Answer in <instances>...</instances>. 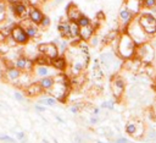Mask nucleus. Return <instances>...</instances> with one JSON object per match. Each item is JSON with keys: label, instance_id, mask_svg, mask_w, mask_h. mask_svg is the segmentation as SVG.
Segmentation results:
<instances>
[{"label": "nucleus", "instance_id": "1", "mask_svg": "<svg viewBox=\"0 0 156 143\" xmlns=\"http://www.w3.org/2000/svg\"><path fill=\"white\" fill-rule=\"evenodd\" d=\"M137 44L127 34L121 33L118 37V45H117V56L122 60H129L135 58L137 53Z\"/></svg>", "mask_w": 156, "mask_h": 143}, {"label": "nucleus", "instance_id": "2", "mask_svg": "<svg viewBox=\"0 0 156 143\" xmlns=\"http://www.w3.org/2000/svg\"><path fill=\"white\" fill-rule=\"evenodd\" d=\"M126 33L135 42L137 45L148 43L149 39H150V37L145 33V31L143 30V27L140 26V23H139L137 17L129 23V26L127 27V30H126Z\"/></svg>", "mask_w": 156, "mask_h": 143}, {"label": "nucleus", "instance_id": "3", "mask_svg": "<svg viewBox=\"0 0 156 143\" xmlns=\"http://www.w3.org/2000/svg\"><path fill=\"white\" fill-rule=\"evenodd\" d=\"M140 26L143 27V30L145 33L151 38L156 36V17L150 12V11H143L137 16Z\"/></svg>", "mask_w": 156, "mask_h": 143}, {"label": "nucleus", "instance_id": "4", "mask_svg": "<svg viewBox=\"0 0 156 143\" xmlns=\"http://www.w3.org/2000/svg\"><path fill=\"white\" fill-rule=\"evenodd\" d=\"M155 48L152 47L151 43H144L137 47V53H135V58H138L144 65H150L155 60Z\"/></svg>", "mask_w": 156, "mask_h": 143}, {"label": "nucleus", "instance_id": "5", "mask_svg": "<svg viewBox=\"0 0 156 143\" xmlns=\"http://www.w3.org/2000/svg\"><path fill=\"white\" fill-rule=\"evenodd\" d=\"M9 10L11 12V16L15 18L26 20L29 16V8L26 3L21 2V0H11L9 3Z\"/></svg>", "mask_w": 156, "mask_h": 143}, {"label": "nucleus", "instance_id": "6", "mask_svg": "<svg viewBox=\"0 0 156 143\" xmlns=\"http://www.w3.org/2000/svg\"><path fill=\"white\" fill-rule=\"evenodd\" d=\"M126 87H127V82L122 75H118V73L112 75V77H111V92H112V96H113L116 102H118L119 98L123 96L124 91H126Z\"/></svg>", "mask_w": 156, "mask_h": 143}, {"label": "nucleus", "instance_id": "7", "mask_svg": "<svg viewBox=\"0 0 156 143\" xmlns=\"http://www.w3.org/2000/svg\"><path fill=\"white\" fill-rule=\"evenodd\" d=\"M134 18H135V16L126 6H122L118 11V32L126 33L127 27Z\"/></svg>", "mask_w": 156, "mask_h": 143}, {"label": "nucleus", "instance_id": "8", "mask_svg": "<svg viewBox=\"0 0 156 143\" xmlns=\"http://www.w3.org/2000/svg\"><path fill=\"white\" fill-rule=\"evenodd\" d=\"M10 37H11V38L15 41V43L18 44V45H26V44H28L29 41H30L29 37H28V34L26 33V30H24V28H23L20 23H16V24L14 26Z\"/></svg>", "mask_w": 156, "mask_h": 143}, {"label": "nucleus", "instance_id": "9", "mask_svg": "<svg viewBox=\"0 0 156 143\" xmlns=\"http://www.w3.org/2000/svg\"><path fill=\"white\" fill-rule=\"evenodd\" d=\"M57 73L59 71H56L53 66H45V65H34L32 71V75L34 77H38L39 80L48 76H56Z\"/></svg>", "mask_w": 156, "mask_h": 143}, {"label": "nucleus", "instance_id": "10", "mask_svg": "<svg viewBox=\"0 0 156 143\" xmlns=\"http://www.w3.org/2000/svg\"><path fill=\"white\" fill-rule=\"evenodd\" d=\"M38 54H44L53 60L60 55V51H59L57 45H55L54 43H44V44L38 45Z\"/></svg>", "mask_w": 156, "mask_h": 143}, {"label": "nucleus", "instance_id": "11", "mask_svg": "<svg viewBox=\"0 0 156 143\" xmlns=\"http://www.w3.org/2000/svg\"><path fill=\"white\" fill-rule=\"evenodd\" d=\"M70 21L67 20V17H60L59 20V24H57V31L60 33V38L61 39H71V28H70Z\"/></svg>", "mask_w": 156, "mask_h": 143}, {"label": "nucleus", "instance_id": "12", "mask_svg": "<svg viewBox=\"0 0 156 143\" xmlns=\"http://www.w3.org/2000/svg\"><path fill=\"white\" fill-rule=\"evenodd\" d=\"M65 12H66V17H67V20L70 21V22H73V21H78V18L83 15L82 14V11L77 8V5L73 3V2H70L67 5H66V8H65Z\"/></svg>", "mask_w": 156, "mask_h": 143}, {"label": "nucleus", "instance_id": "13", "mask_svg": "<svg viewBox=\"0 0 156 143\" xmlns=\"http://www.w3.org/2000/svg\"><path fill=\"white\" fill-rule=\"evenodd\" d=\"M22 72L16 69L15 66H5V70H4V77L5 80L9 82V83H17L20 77H21Z\"/></svg>", "mask_w": 156, "mask_h": 143}, {"label": "nucleus", "instance_id": "14", "mask_svg": "<svg viewBox=\"0 0 156 143\" xmlns=\"http://www.w3.org/2000/svg\"><path fill=\"white\" fill-rule=\"evenodd\" d=\"M51 66L59 72H65L66 69L68 67V61L65 55H59L57 58L51 60Z\"/></svg>", "mask_w": 156, "mask_h": 143}, {"label": "nucleus", "instance_id": "15", "mask_svg": "<svg viewBox=\"0 0 156 143\" xmlns=\"http://www.w3.org/2000/svg\"><path fill=\"white\" fill-rule=\"evenodd\" d=\"M24 91V96L27 97H30V98H33V97H38L39 94H43V88L39 86L38 82H33V83H30L29 86H27V87L23 89Z\"/></svg>", "mask_w": 156, "mask_h": 143}, {"label": "nucleus", "instance_id": "16", "mask_svg": "<svg viewBox=\"0 0 156 143\" xmlns=\"http://www.w3.org/2000/svg\"><path fill=\"white\" fill-rule=\"evenodd\" d=\"M44 15L45 14H43V11L40 9H38L37 6H30L29 8V16H28V18L32 21L34 24H37V26H40V22L43 20Z\"/></svg>", "mask_w": 156, "mask_h": 143}, {"label": "nucleus", "instance_id": "17", "mask_svg": "<svg viewBox=\"0 0 156 143\" xmlns=\"http://www.w3.org/2000/svg\"><path fill=\"white\" fill-rule=\"evenodd\" d=\"M124 6H126L135 17L142 12V9H143L142 0H127V2H124Z\"/></svg>", "mask_w": 156, "mask_h": 143}, {"label": "nucleus", "instance_id": "18", "mask_svg": "<svg viewBox=\"0 0 156 143\" xmlns=\"http://www.w3.org/2000/svg\"><path fill=\"white\" fill-rule=\"evenodd\" d=\"M95 28L93 27V24L87 26V27H81V32H79V38L83 42H89L91 39V37L95 34Z\"/></svg>", "mask_w": 156, "mask_h": 143}, {"label": "nucleus", "instance_id": "19", "mask_svg": "<svg viewBox=\"0 0 156 143\" xmlns=\"http://www.w3.org/2000/svg\"><path fill=\"white\" fill-rule=\"evenodd\" d=\"M68 67L71 69V75L78 76V75H81L87 69V65H85L84 60H75V61L70 63Z\"/></svg>", "mask_w": 156, "mask_h": 143}, {"label": "nucleus", "instance_id": "20", "mask_svg": "<svg viewBox=\"0 0 156 143\" xmlns=\"http://www.w3.org/2000/svg\"><path fill=\"white\" fill-rule=\"evenodd\" d=\"M54 77H55V76H48V77L40 78V80L36 81V82L39 83V86L43 88L44 92H49V91L53 89V87L55 86V78H54Z\"/></svg>", "mask_w": 156, "mask_h": 143}, {"label": "nucleus", "instance_id": "21", "mask_svg": "<svg viewBox=\"0 0 156 143\" xmlns=\"http://www.w3.org/2000/svg\"><path fill=\"white\" fill-rule=\"evenodd\" d=\"M119 32H118V30H113V31H110V32H107L105 36H103V38H101V45H110L113 41H116L118 37H119Z\"/></svg>", "mask_w": 156, "mask_h": 143}, {"label": "nucleus", "instance_id": "22", "mask_svg": "<svg viewBox=\"0 0 156 143\" xmlns=\"http://www.w3.org/2000/svg\"><path fill=\"white\" fill-rule=\"evenodd\" d=\"M38 104H42L44 106H49V108H53L57 104V99L51 97V96H42L38 100Z\"/></svg>", "mask_w": 156, "mask_h": 143}, {"label": "nucleus", "instance_id": "23", "mask_svg": "<svg viewBox=\"0 0 156 143\" xmlns=\"http://www.w3.org/2000/svg\"><path fill=\"white\" fill-rule=\"evenodd\" d=\"M24 30H26V33L28 34L29 39H36V38H38V37L40 36L39 28H38V26H37V24H34V23H32L30 26L26 27Z\"/></svg>", "mask_w": 156, "mask_h": 143}, {"label": "nucleus", "instance_id": "24", "mask_svg": "<svg viewBox=\"0 0 156 143\" xmlns=\"http://www.w3.org/2000/svg\"><path fill=\"white\" fill-rule=\"evenodd\" d=\"M34 65H45V66H51V59L48 58L44 54H38L33 59Z\"/></svg>", "mask_w": 156, "mask_h": 143}, {"label": "nucleus", "instance_id": "25", "mask_svg": "<svg viewBox=\"0 0 156 143\" xmlns=\"http://www.w3.org/2000/svg\"><path fill=\"white\" fill-rule=\"evenodd\" d=\"M8 10H9V3H6L5 0H0V23L6 21Z\"/></svg>", "mask_w": 156, "mask_h": 143}, {"label": "nucleus", "instance_id": "26", "mask_svg": "<svg viewBox=\"0 0 156 143\" xmlns=\"http://www.w3.org/2000/svg\"><path fill=\"white\" fill-rule=\"evenodd\" d=\"M70 28H71V41L75 39H81L79 38V32H81V27L78 26V23L76 21L70 23Z\"/></svg>", "mask_w": 156, "mask_h": 143}, {"label": "nucleus", "instance_id": "27", "mask_svg": "<svg viewBox=\"0 0 156 143\" xmlns=\"http://www.w3.org/2000/svg\"><path fill=\"white\" fill-rule=\"evenodd\" d=\"M137 127H138V122H135L134 120H129L126 124V126H124V131H126L128 136H133L137 131Z\"/></svg>", "mask_w": 156, "mask_h": 143}, {"label": "nucleus", "instance_id": "28", "mask_svg": "<svg viewBox=\"0 0 156 143\" xmlns=\"http://www.w3.org/2000/svg\"><path fill=\"white\" fill-rule=\"evenodd\" d=\"M144 133H145V126H144V124H143V122H138L137 131H135V133H134L132 137L135 138L137 141H139V139H142V138L144 137Z\"/></svg>", "mask_w": 156, "mask_h": 143}, {"label": "nucleus", "instance_id": "29", "mask_svg": "<svg viewBox=\"0 0 156 143\" xmlns=\"http://www.w3.org/2000/svg\"><path fill=\"white\" fill-rule=\"evenodd\" d=\"M91 18L90 17H88L87 15H82L79 18H78V21H77V23H78V26L79 27H87V26H90L91 24Z\"/></svg>", "mask_w": 156, "mask_h": 143}, {"label": "nucleus", "instance_id": "30", "mask_svg": "<svg viewBox=\"0 0 156 143\" xmlns=\"http://www.w3.org/2000/svg\"><path fill=\"white\" fill-rule=\"evenodd\" d=\"M57 48H59L60 55H64V54H66L67 50L70 49V44H68V42H67L66 39H61V43L57 45Z\"/></svg>", "mask_w": 156, "mask_h": 143}, {"label": "nucleus", "instance_id": "31", "mask_svg": "<svg viewBox=\"0 0 156 143\" xmlns=\"http://www.w3.org/2000/svg\"><path fill=\"white\" fill-rule=\"evenodd\" d=\"M83 109H84V104L83 103H75L73 105L70 106V111L72 114H75V115H76V114H78L79 111H82Z\"/></svg>", "mask_w": 156, "mask_h": 143}, {"label": "nucleus", "instance_id": "32", "mask_svg": "<svg viewBox=\"0 0 156 143\" xmlns=\"http://www.w3.org/2000/svg\"><path fill=\"white\" fill-rule=\"evenodd\" d=\"M89 47H90V45L87 44V42H83V41L78 44V48H79L82 55H90V53H89Z\"/></svg>", "mask_w": 156, "mask_h": 143}, {"label": "nucleus", "instance_id": "33", "mask_svg": "<svg viewBox=\"0 0 156 143\" xmlns=\"http://www.w3.org/2000/svg\"><path fill=\"white\" fill-rule=\"evenodd\" d=\"M142 4H143V8L144 9L152 10L156 6V0H144V2H142Z\"/></svg>", "mask_w": 156, "mask_h": 143}, {"label": "nucleus", "instance_id": "34", "mask_svg": "<svg viewBox=\"0 0 156 143\" xmlns=\"http://www.w3.org/2000/svg\"><path fill=\"white\" fill-rule=\"evenodd\" d=\"M10 50H11V47L6 42L5 43H0V55L2 56H5Z\"/></svg>", "mask_w": 156, "mask_h": 143}, {"label": "nucleus", "instance_id": "35", "mask_svg": "<svg viewBox=\"0 0 156 143\" xmlns=\"http://www.w3.org/2000/svg\"><path fill=\"white\" fill-rule=\"evenodd\" d=\"M14 98H15V100H17L18 103H23V102L26 100V96H24V93H22V92H20V91H15V93H14Z\"/></svg>", "mask_w": 156, "mask_h": 143}, {"label": "nucleus", "instance_id": "36", "mask_svg": "<svg viewBox=\"0 0 156 143\" xmlns=\"http://www.w3.org/2000/svg\"><path fill=\"white\" fill-rule=\"evenodd\" d=\"M88 43H89V45H90V47H93V48H97V47L100 44V39H99V37H98L97 34H94V36L91 37V39H90Z\"/></svg>", "mask_w": 156, "mask_h": 143}, {"label": "nucleus", "instance_id": "37", "mask_svg": "<svg viewBox=\"0 0 156 143\" xmlns=\"http://www.w3.org/2000/svg\"><path fill=\"white\" fill-rule=\"evenodd\" d=\"M50 24H51V18H50L48 15H44V17H43V20H42V22H40V26H42L43 28H48Z\"/></svg>", "mask_w": 156, "mask_h": 143}, {"label": "nucleus", "instance_id": "38", "mask_svg": "<svg viewBox=\"0 0 156 143\" xmlns=\"http://www.w3.org/2000/svg\"><path fill=\"white\" fill-rule=\"evenodd\" d=\"M0 141H2V142H5V143H16L15 138L10 137L9 135H0Z\"/></svg>", "mask_w": 156, "mask_h": 143}, {"label": "nucleus", "instance_id": "39", "mask_svg": "<svg viewBox=\"0 0 156 143\" xmlns=\"http://www.w3.org/2000/svg\"><path fill=\"white\" fill-rule=\"evenodd\" d=\"M156 141V130H150L146 133V142Z\"/></svg>", "mask_w": 156, "mask_h": 143}, {"label": "nucleus", "instance_id": "40", "mask_svg": "<svg viewBox=\"0 0 156 143\" xmlns=\"http://www.w3.org/2000/svg\"><path fill=\"white\" fill-rule=\"evenodd\" d=\"M113 143H131V141L127 137H123V136H118L117 138L112 139Z\"/></svg>", "mask_w": 156, "mask_h": 143}, {"label": "nucleus", "instance_id": "41", "mask_svg": "<svg viewBox=\"0 0 156 143\" xmlns=\"http://www.w3.org/2000/svg\"><path fill=\"white\" fill-rule=\"evenodd\" d=\"M33 108H34V110H36L38 114H42V112H45V111H46V106H44V105H42V104H38V103H36Z\"/></svg>", "mask_w": 156, "mask_h": 143}, {"label": "nucleus", "instance_id": "42", "mask_svg": "<svg viewBox=\"0 0 156 143\" xmlns=\"http://www.w3.org/2000/svg\"><path fill=\"white\" fill-rule=\"evenodd\" d=\"M99 121H100V118L99 116H90L89 118V124L90 125H97V124H99Z\"/></svg>", "mask_w": 156, "mask_h": 143}, {"label": "nucleus", "instance_id": "43", "mask_svg": "<svg viewBox=\"0 0 156 143\" xmlns=\"http://www.w3.org/2000/svg\"><path fill=\"white\" fill-rule=\"evenodd\" d=\"M73 143H84L83 136L79 135V133H76V135H75V138H73Z\"/></svg>", "mask_w": 156, "mask_h": 143}, {"label": "nucleus", "instance_id": "44", "mask_svg": "<svg viewBox=\"0 0 156 143\" xmlns=\"http://www.w3.org/2000/svg\"><path fill=\"white\" fill-rule=\"evenodd\" d=\"M15 136H16V138H17L18 141H22V139L27 138V136H26V133H24L23 131H18V132H15Z\"/></svg>", "mask_w": 156, "mask_h": 143}, {"label": "nucleus", "instance_id": "45", "mask_svg": "<svg viewBox=\"0 0 156 143\" xmlns=\"http://www.w3.org/2000/svg\"><path fill=\"white\" fill-rule=\"evenodd\" d=\"M115 104H116V100H107V110L112 111L115 109Z\"/></svg>", "mask_w": 156, "mask_h": 143}, {"label": "nucleus", "instance_id": "46", "mask_svg": "<svg viewBox=\"0 0 156 143\" xmlns=\"http://www.w3.org/2000/svg\"><path fill=\"white\" fill-rule=\"evenodd\" d=\"M100 106L99 108H93L91 109V116H99V114H100Z\"/></svg>", "mask_w": 156, "mask_h": 143}, {"label": "nucleus", "instance_id": "47", "mask_svg": "<svg viewBox=\"0 0 156 143\" xmlns=\"http://www.w3.org/2000/svg\"><path fill=\"white\" fill-rule=\"evenodd\" d=\"M6 39H8V36H5L2 31H0V43H5Z\"/></svg>", "mask_w": 156, "mask_h": 143}, {"label": "nucleus", "instance_id": "48", "mask_svg": "<svg viewBox=\"0 0 156 143\" xmlns=\"http://www.w3.org/2000/svg\"><path fill=\"white\" fill-rule=\"evenodd\" d=\"M104 17H105V14H104L103 11H99V12L97 14V20H98V21H100V20H104Z\"/></svg>", "mask_w": 156, "mask_h": 143}, {"label": "nucleus", "instance_id": "49", "mask_svg": "<svg viewBox=\"0 0 156 143\" xmlns=\"http://www.w3.org/2000/svg\"><path fill=\"white\" fill-rule=\"evenodd\" d=\"M28 2H29L30 4H32V6H37V4H38V3H40L42 0H28Z\"/></svg>", "mask_w": 156, "mask_h": 143}, {"label": "nucleus", "instance_id": "50", "mask_svg": "<svg viewBox=\"0 0 156 143\" xmlns=\"http://www.w3.org/2000/svg\"><path fill=\"white\" fill-rule=\"evenodd\" d=\"M64 0H54V3H53V6H57V5H60Z\"/></svg>", "mask_w": 156, "mask_h": 143}, {"label": "nucleus", "instance_id": "51", "mask_svg": "<svg viewBox=\"0 0 156 143\" xmlns=\"http://www.w3.org/2000/svg\"><path fill=\"white\" fill-rule=\"evenodd\" d=\"M100 109H106L107 110V102H103L100 104Z\"/></svg>", "mask_w": 156, "mask_h": 143}, {"label": "nucleus", "instance_id": "52", "mask_svg": "<svg viewBox=\"0 0 156 143\" xmlns=\"http://www.w3.org/2000/svg\"><path fill=\"white\" fill-rule=\"evenodd\" d=\"M55 119H56V120H57V121H59L60 124H65V121H64V120H62V119H61V118H60L59 115H56V116H55Z\"/></svg>", "mask_w": 156, "mask_h": 143}, {"label": "nucleus", "instance_id": "53", "mask_svg": "<svg viewBox=\"0 0 156 143\" xmlns=\"http://www.w3.org/2000/svg\"><path fill=\"white\" fill-rule=\"evenodd\" d=\"M20 143H29V142H28V139H27V138H24V139L20 141Z\"/></svg>", "mask_w": 156, "mask_h": 143}, {"label": "nucleus", "instance_id": "54", "mask_svg": "<svg viewBox=\"0 0 156 143\" xmlns=\"http://www.w3.org/2000/svg\"><path fill=\"white\" fill-rule=\"evenodd\" d=\"M43 143H50V142H49L46 138H43Z\"/></svg>", "mask_w": 156, "mask_h": 143}, {"label": "nucleus", "instance_id": "55", "mask_svg": "<svg viewBox=\"0 0 156 143\" xmlns=\"http://www.w3.org/2000/svg\"><path fill=\"white\" fill-rule=\"evenodd\" d=\"M95 143H105V142H103V141H97Z\"/></svg>", "mask_w": 156, "mask_h": 143}, {"label": "nucleus", "instance_id": "56", "mask_svg": "<svg viewBox=\"0 0 156 143\" xmlns=\"http://www.w3.org/2000/svg\"><path fill=\"white\" fill-rule=\"evenodd\" d=\"M54 143H59V142H57V139H56V138H54Z\"/></svg>", "mask_w": 156, "mask_h": 143}, {"label": "nucleus", "instance_id": "57", "mask_svg": "<svg viewBox=\"0 0 156 143\" xmlns=\"http://www.w3.org/2000/svg\"><path fill=\"white\" fill-rule=\"evenodd\" d=\"M131 143H138V142H131Z\"/></svg>", "mask_w": 156, "mask_h": 143}, {"label": "nucleus", "instance_id": "58", "mask_svg": "<svg viewBox=\"0 0 156 143\" xmlns=\"http://www.w3.org/2000/svg\"><path fill=\"white\" fill-rule=\"evenodd\" d=\"M154 10H155V11H156V6H155V8H154Z\"/></svg>", "mask_w": 156, "mask_h": 143}, {"label": "nucleus", "instance_id": "59", "mask_svg": "<svg viewBox=\"0 0 156 143\" xmlns=\"http://www.w3.org/2000/svg\"><path fill=\"white\" fill-rule=\"evenodd\" d=\"M42 2H44V3H45V2H46V0H42Z\"/></svg>", "mask_w": 156, "mask_h": 143}, {"label": "nucleus", "instance_id": "60", "mask_svg": "<svg viewBox=\"0 0 156 143\" xmlns=\"http://www.w3.org/2000/svg\"><path fill=\"white\" fill-rule=\"evenodd\" d=\"M123 2H127V0H123Z\"/></svg>", "mask_w": 156, "mask_h": 143}]
</instances>
